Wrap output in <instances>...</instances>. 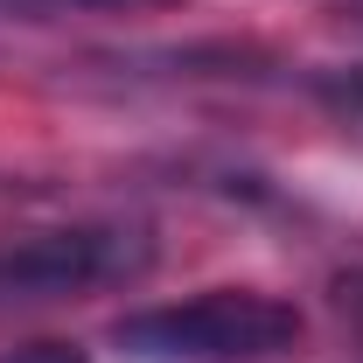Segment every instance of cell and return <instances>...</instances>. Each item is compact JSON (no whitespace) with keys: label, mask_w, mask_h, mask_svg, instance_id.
Instances as JSON below:
<instances>
[{"label":"cell","mask_w":363,"mask_h":363,"mask_svg":"<svg viewBox=\"0 0 363 363\" xmlns=\"http://www.w3.org/2000/svg\"><path fill=\"white\" fill-rule=\"evenodd\" d=\"M301 308L266 286H210L189 301L140 308L112 328V342L133 363H279L301 350Z\"/></svg>","instance_id":"1"},{"label":"cell","mask_w":363,"mask_h":363,"mask_svg":"<svg viewBox=\"0 0 363 363\" xmlns=\"http://www.w3.org/2000/svg\"><path fill=\"white\" fill-rule=\"evenodd\" d=\"M154 266V238L133 224H56L0 238V308L84 301L98 286H126Z\"/></svg>","instance_id":"2"},{"label":"cell","mask_w":363,"mask_h":363,"mask_svg":"<svg viewBox=\"0 0 363 363\" xmlns=\"http://www.w3.org/2000/svg\"><path fill=\"white\" fill-rule=\"evenodd\" d=\"M315 98L328 105V112H342V119H363V63H350V70H321Z\"/></svg>","instance_id":"3"},{"label":"cell","mask_w":363,"mask_h":363,"mask_svg":"<svg viewBox=\"0 0 363 363\" xmlns=\"http://www.w3.org/2000/svg\"><path fill=\"white\" fill-rule=\"evenodd\" d=\"M0 363H91L77 342H21V350H7Z\"/></svg>","instance_id":"4"},{"label":"cell","mask_w":363,"mask_h":363,"mask_svg":"<svg viewBox=\"0 0 363 363\" xmlns=\"http://www.w3.org/2000/svg\"><path fill=\"white\" fill-rule=\"evenodd\" d=\"M0 7H35V14H63V7H168V0H0Z\"/></svg>","instance_id":"5"}]
</instances>
